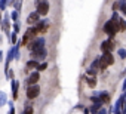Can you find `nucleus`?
Returning a JSON list of instances; mask_svg holds the SVG:
<instances>
[{
	"label": "nucleus",
	"mask_w": 126,
	"mask_h": 114,
	"mask_svg": "<svg viewBox=\"0 0 126 114\" xmlns=\"http://www.w3.org/2000/svg\"><path fill=\"white\" fill-rule=\"evenodd\" d=\"M19 30H21L19 24H18V22H15V24H14V33H16V34H18V33H19Z\"/></svg>",
	"instance_id": "23"
},
{
	"label": "nucleus",
	"mask_w": 126,
	"mask_h": 114,
	"mask_svg": "<svg viewBox=\"0 0 126 114\" xmlns=\"http://www.w3.org/2000/svg\"><path fill=\"white\" fill-rule=\"evenodd\" d=\"M88 85H89L91 87H94V86L96 85V82H95V79H88Z\"/></svg>",
	"instance_id": "25"
},
{
	"label": "nucleus",
	"mask_w": 126,
	"mask_h": 114,
	"mask_svg": "<svg viewBox=\"0 0 126 114\" xmlns=\"http://www.w3.org/2000/svg\"><path fill=\"white\" fill-rule=\"evenodd\" d=\"M25 34H27V36H30V37L33 39L36 34H39V31H37V28H36V27H30V28L27 30V33H25Z\"/></svg>",
	"instance_id": "13"
},
{
	"label": "nucleus",
	"mask_w": 126,
	"mask_h": 114,
	"mask_svg": "<svg viewBox=\"0 0 126 114\" xmlns=\"http://www.w3.org/2000/svg\"><path fill=\"white\" fill-rule=\"evenodd\" d=\"M28 47H30V50H37V49L45 47V37H37V39H34V40L28 44Z\"/></svg>",
	"instance_id": "2"
},
{
	"label": "nucleus",
	"mask_w": 126,
	"mask_h": 114,
	"mask_svg": "<svg viewBox=\"0 0 126 114\" xmlns=\"http://www.w3.org/2000/svg\"><path fill=\"white\" fill-rule=\"evenodd\" d=\"M9 19H11V16H9V15H6V18L3 19V28H5V31H6V33L9 31V27H11V24H9Z\"/></svg>",
	"instance_id": "14"
},
{
	"label": "nucleus",
	"mask_w": 126,
	"mask_h": 114,
	"mask_svg": "<svg viewBox=\"0 0 126 114\" xmlns=\"http://www.w3.org/2000/svg\"><path fill=\"white\" fill-rule=\"evenodd\" d=\"M39 79H40V74H39V71H34V73H31V74H30V77H28V86H34V85H37Z\"/></svg>",
	"instance_id": "6"
},
{
	"label": "nucleus",
	"mask_w": 126,
	"mask_h": 114,
	"mask_svg": "<svg viewBox=\"0 0 126 114\" xmlns=\"http://www.w3.org/2000/svg\"><path fill=\"white\" fill-rule=\"evenodd\" d=\"M39 18H40V15H39L37 12H33V14H30V15H28L27 22H28V24H39V22H40V21H39Z\"/></svg>",
	"instance_id": "7"
},
{
	"label": "nucleus",
	"mask_w": 126,
	"mask_h": 114,
	"mask_svg": "<svg viewBox=\"0 0 126 114\" xmlns=\"http://www.w3.org/2000/svg\"><path fill=\"white\" fill-rule=\"evenodd\" d=\"M14 6H15V11H16V12H19V9H21L22 3H21V2H14Z\"/></svg>",
	"instance_id": "20"
},
{
	"label": "nucleus",
	"mask_w": 126,
	"mask_h": 114,
	"mask_svg": "<svg viewBox=\"0 0 126 114\" xmlns=\"http://www.w3.org/2000/svg\"><path fill=\"white\" fill-rule=\"evenodd\" d=\"M39 65H40V64H39L36 59H30V61L27 62V68H28V70H31V68H36V70H37Z\"/></svg>",
	"instance_id": "12"
},
{
	"label": "nucleus",
	"mask_w": 126,
	"mask_h": 114,
	"mask_svg": "<svg viewBox=\"0 0 126 114\" xmlns=\"http://www.w3.org/2000/svg\"><path fill=\"white\" fill-rule=\"evenodd\" d=\"M36 28L39 33H45L46 28H47V21H40L39 24H36Z\"/></svg>",
	"instance_id": "10"
},
{
	"label": "nucleus",
	"mask_w": 126,
	"mask_h": 114,
	"mask_svg": "<svg viewBox=\"0 0 126 114\" xmlns=\"http://www.w3.org/2000/svg\"><path fill=\"white\" fill-rule=\"evenodd\" d=\"M18 16H19V12H16V11H14V12H12V15H11V18H12L14 21H16V19H18Z\"/></svg>",
	"instance_id": "22"
},
{
	"label": "nucleus",
	"mask_w": 126,
	"mask_h": 114,
	"mask_svg": "<svg viewBox=\"0 0 126 114\" xmlns=\"http://www.w3.org/2000/svg\"><path fill=\"white\" fill-rule=\"evenodd\" d=\"M46 67H47V64L43 62V64H40V65L37 67V71H43V70H46Z\"/></svg>",
	"instance_id": "24"
},
{
	"label": "nucleus",
	"mask_w": 126,
	"mask_h": 114,
	"mask_svg": "<svg viewBox=\"0 0 126 114\" xmlns=\"http://www.w3.org/2000/svg\"><path fill=\"white\" fill-rule=\"evenodd\" d=\"M46 49L45 47H42V49H37V50H31V55H33V58L36 59V61H40V59H43L45 56H46Z\"/></svg>",
	"instance_id": "5"
},
{
	"label": "nucleus",
	"mask_w": 126,
	"mask_h": 114,
	"mask_svg": "<svg viewBox=\"0 0 126 114\" xmlns=\"http://www.w3.org/2000/svg\"><path fill=\"white\" fill-rule=\"evenodd\" d=\"M119 55L122 56V58H125V56H126V50H123V49H122V50H119Z\"/></svg>",
	"instance_id": "27"
},
{
	"label": "nucleus",
	"mask_w": 126,
	"mask_h": 114,
	"mask_svg": "<svg viewBox=\"0 0 126 114\" xmlns=\"http://www.w3.org/2000/svg\"><path fill=\"white\" fill-rule=\"evenodd\" d=\"M18 87H19V82L12 80V96H14V99H18Z\"/></svg>",
	"instance_id": "9"
},
{
	"label": "nucleus",
	"mask_w": 126,
	"mask_h": 114,
	"mask_svg": "<svg viewBox=\"0 0 126 114\" xmlns=\"http://www.w3.org/2000/svg\"><path fill=\"white\" fill-rule=\"evenodd\" d=\"M101 49L104 50V53H110V50L113 49V43H111L110 40H107V42H104V43H102Z\"/></svg>",
	"instance_id": "11"
},
{
	"label": "nucleus",
	"mask_w": 126,
	"mask_h": 114,
	"mask_svg": "<svg viewBox=\"0 0 126 114\" xmlns=\"http://www.w3.org/2000/svg\"><path fill=\"white\" fill-rule=\"evenodd\" d=\"M120 28V25L119 24H116L114 21H108L105 25H104V31L107 33V34H110V36H114L116 34V31Z\"/></svg>",
	"instance_id": "1"
},
{
	"label": "nucleus",
	"mask_w": 126,
	"mask_h": 114,
	"mask_svg": "<svg viewBox=\"0 0 126 114\" xmlns=\"http://www.w3.org/2000/svg\"><path fill=\"white\" fill-rule=\"evenodd\" d=\"M0 25H2V14H0Z\"/></svg>",
	"instance_id": "29"
},
{
	"label": "nucleus",
	"mask_w": 126,
	"mask_h": 114,
	"mask_svg": "<svg viewBox=\"0 0 126 114\" xmlns=\"http://www.w3.org/2000/svg\"><path fill=\"white\" fill-rule=\"evenodd\" d=\"M11 105V110H9V114H15V108H14V105L12 104H9Z\"/></svg>",
	"instance_id": "28"
},
{
	"label": "nucleus",
	"mask_w": 126,
	"mask_h": 114,
	"mask_svg": "<svg viewBox=\"0 0 126 114\" xmlns=\"http://www.w3.org/2000/svg\"><path fill=\"white\" fill-rule=\"evenodd\" d=\"M108 99H110L108 93H107V92H101V98H99V101H101V102H108Z\"/></svg>",
	"instance_id": "15"
},
{
	"label": "nucleus",
	"mask_w": 126,
	"mask_h": 114,
	"mask_svg": "<svg viewBox=\"0 0 126 114\" xmlns=\"http://www.w3.org/2000/svg\"><path fill=\"white\" fill-rule=\"evenodd\" d=\"M11 42H12V44H16V42H18L16 33H12V34H11Z\"/></svg>",
	"instance_id": "19"
},
{
	"label": "nucleus",
	"mask_w": 126,
	"mask_h": 114,
	"mask_svg": "<svg viewBox=\"0 0 126 114\" xmlns=\"http://www.w3.org/2000/svg\"><path fill=\"white\" fill-rule=\"evenodd\" d=\"M101 104H102L101 101H99V102H95V104H94V107L91 108V111H92V113H96V110H99V107H101Z\"/></svg>",
	"instance_id": "17"
},
{
	"label": "nucleus",
	"mask_w": 126,
	"mask_h": 114,
	"mask_svg": "<svg viewBox=\"0 0 126 114\" xmlns=\"http://www.w3.org/2000/svg\"><path fill=\"white\" fill-rule=\"evenodd\" d=\"M120 6H122V12H123V15H126V3H125V2H122V3H120Z\"/></svg>",
	"instance_id": "26"
},
{
	"label": "nucleus",
	"mask_w": 126,
	"mask_h": 114,
	"mask_svg": "<svg viewBox=\"0 0 126 114\" xmlns=\"http://www.w3.org/2000/svg\"><path fill=\"white\" fill-rule=\"evenodd\" d=\"M36 6H37L39 15H46L49 12V3L47 2H36Z\"/></svg>",
	"instance_id": "4"
},
{
	"label": "nucleus",
	"mask_w": 126,
	"mask_h": 114,
	"mask_svg": "<svg viewBox=\"0 0 126 114\" xmlns=\"http://www.w3.org/2000/svg\"><path fill=\"white\" fill-rule=\"evenodd\" d=\"M6 6H8V2H6V0H2V2H0V9L5 11V9H6Z\"/></svg>",
	"instance_id": "21"
},
{
	"label": "nucleus",
	"mask_w": 126,
	"mask_h": 114,
	"mask_svg": "<svg viewBox=\"0 0 126 114\" xmlns=\"http://www.w3.org/2000/svg\"><path fill=\"white\" fill-rule=\"evenodd\" d=\"M5 104H6V95H5V92L0 90V107L5 105Z\"/></svg>",
	"instance_id": "16"
},
{
	"label": "nucleus",
	"mask_w": 126,
	"mask_h": 114,
	"mask_svg": "<svg viewBox=\"0 0 126 114\" xmlns=\"http://www.w3.org/2000/svg\"><path fill=\"white\" fill-rule=\"evenodd\" d=\"M33 113H34V110H33V107H31V105H27L22 114H33Z\"/></svg>",
	"instance_id": "18"
},
{
	"label": "nucleus",
	"mask_w": 126,
	"mask_h": 114,
	"mask_svg": "<svg viewBox=\"0 0 126 114\" xmlns=\"http://www.w3.org/2000/svg\"><path fill=\"white\" fill-rule=\"evenodd\" d=\"M39 93H40V87H39L37 85H34V86H28V89H27V98H28V99H34V98H37Z\"/></svg>",
	"instance_id": "3"
},
{
	"label": "nucleus",
	"mask_w": 126,
	"mask_h": 114,
	"mask_svg": "<svg viewBox=\"0 0 126 114\" xmlns=\"http://www.w3.org/2000/svg\"><path fill=\"white\" fill-rule=\"evenodd\" d=\"M123 89H126V82H125V86H123Z\"/></svg>",
	"instance_id": "31"
},
{
	"label": "nucleus",
	"mask_w": 126,
	"mask_h": 114,
	"mask_svg": "<svg viewBox=\"0 0 126 114\" xmlns=\"http://www.w3.org/2000/svg\"><path fill=\"white\" fill-rule=\"evenodd\" d=\"M99 114H105V111H104V110H102V111H99Z\"/></svg>",
	"instance_id": "30"
},
{
	"label": "nucleus",
	"mask_w": 126,
	"mask_h": 114,
	"mask_svg": "<svg viewBox=\"0 0 126 114\" xmlns=\"http://www.w3.org/2000/svg\"><path fill=\"white\" fill-rule=\"evenodd\" d=\"M101 61H102L105 65H111V64L114 62V59H113V55H111V53H104V56L101 58Z\"/></svg>",
	"instance_id": "8"
}]
</instances>
